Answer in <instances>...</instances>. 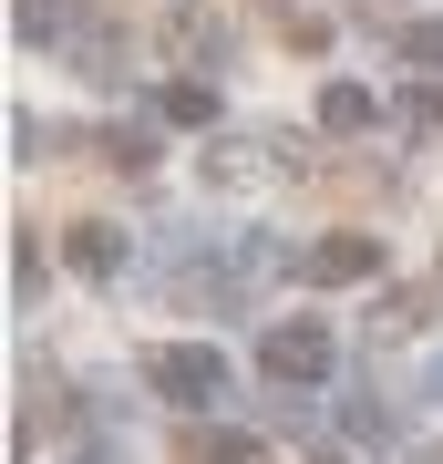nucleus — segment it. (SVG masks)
Masks as SVG:
<instances>
[{
	"mask_svg": "<svg viewBox=\"0 0 443 464\" xmlns=\"http://www.w3.org/2000/svg\"><path fill=\"white\" fill-rule=\"evenodd\" d=\"M227 351L217 341H155L145 351V392L155 402H176V413H217V402H227Z\"/></svg>",
	"mask_w": 443,
	"mask_h": 464,
	"instance_id": "f257e3e1",
	"label": "nucleus"
},
{
	"mask_svg": "<svg viewBox=\"0 0 443 464\" xmlns=\"http://www.w3.org/2000/svg\"><path fill=\"white\" fill-rule=\"evenodd\" d=\"M258 372L279 382V392H320V382L341 372V331H330V320H268L258 331Z\"/></svg>",
	"mask_w": 443,
	"mask_h": 464,
	"instance_id": "f03ea898",
	"label": "nucleus"
},
{
	"mask_svg": "<svg viewBox=\"0 0 443 464\" xmlns=\"http://www.w3.org/2000/svg\"><path fill=\"white\" fill-rule=\"evenodd\" d=\"M310 289H361V279H381V237H361V227H341V237H310V248L289 258Z\"/></svg>",
	"mask_w": 443,
	"mask_h": 464,
	"instance_id": "7ed1b4c3",
	"label": "nucleus"
},
{
	"mask_svg": "<svg viewBox=\"0 0 443 464\" xmlns=\"http://www.w3.org/2000/svg\"><path fill=\"white\" fill-rule=\"evenodd\" d=\"M155 42H165V63H176V72H217V63H227V21H217L207 0H176Z\"/></svg>",
	"mask_w": 443,
	"mask_h": 464,
	"instance_id": "20e7f679",
	"label": "nucleus"
},
{
	"mask_svg": "<svg viewBox=\"0 0 443 464\" xmlns=\"http://www.w3.org/2000/svg\"><path fill=\"white\" fill-rule=\"evenodd\" d=\"M63 258H72V279H93V289H124V268H134V248H124L114 217H82V227L63 237Z\"/></svg>",
	"mask_w": 443,
	"mask_h": 464,
	"instance_id": "39448f33",
	"label": "nucleus"
},
{
	"mask_svg": "<svg viewBox=\"0 0 443 464\" xmlns=\"http://www.w3.org/2000/svg\"><path fill=\"white\" fill-rule=\"evenodd\" d=\"M11 32L32 52H72L82 32H93V0H11Z\"/></svg>",
	"mask_w": 443,
	"mask_h": 464,
	"instance_id": "423d86ee",
	"label": "nucleus"
},
{
	"mask_svg": "<svg viewBox=\"0 0 443 464\" xmlns=\"http://www.w3.org/2000/svg\"><path fill=\"white\" fill-rule=\"evenodd\" d=\"M176 464H258V433H237V423H186Z\"/></svg>",
	"mask_w": 443,
	"mask_h": 464,
	"instance_id": "0eeeda50",
	"label": "nucleus"
},
{
	"mask_svg": "<svg viewBox=\"0 0 443 464\" xmlns=\"http://www.w3.org/2000/svg\"><path fill=\"white\" fill-rule=\"evenodd\" d=\"M371 124H381L371 83H320V134H371Z\"/></svg>",
	"mask_w": 443,
	"mask_h": 464,
	"instance_id": "6e6552de",
	"label": "nucleus"
},
{
	"mask_svg": "<svg viewBox=\"0 0 443 464\" xmlns=\"http://www.w3.org/2000/svg\"><path fill=\"white\" fill-rule=\"evenodd\" d=\"M155 124H217V83L207 72H176V83L155 93Z\"/></svg>",
	"mask_w": 443,
	"mask_h": 464,
	"instance_id": "1a4fd4ad",
	"label": "nucleus"
},
{
	"mask_svg": "<svg viewBox=\"0 0 443 464\" xmlns=\"http://www.w3.org/2000/svg\"><path fill=\"white\" fill-rule=\"evenodd\" d=\"M124 52H134V42L114 32V21H93V32L72 42V63H82V83H124Z\"/></svg>",
	"mask_w": 443,
	"mask_h": 464,
	"instance_id": "9d476101",
	"label": "nucleus"
},
{
	"mask_svg": "<svg viewBox=\"0 0 443 464\" xmlns=\"http://www.w3.org/2000/svg\"><path fill=\"white\" fill-rule=\"evenodd\" d=\"M93 145H103V166H124V176H145V166H155V124H103Z\"/></svg>",
	"mask_w": 443,
	"mask_h": 464,
	"instance_id": "9b49d317",
	"label": "nucleus"
},
{
	"mask_svg": "<svg viewBox=\"0 0 443 464\" xmlns=\"http://www.w3.org/2000/svg\"><path fill=\"white\" fill-rule=\"evenodd\" d=\"M392 63L402 72H443V21H402V32H392Z\"/></svg>",
	"mask_w": 443,
	"mask_h": 464,
	"instance_id": "f8f14e48",
	"label": "nucleus"
},
{
	"mask_svg": "<svg viewBox=\"0 0 443 464\" xmlns=\"http://www.w3.org/2000/svg\"><path fill=\"white\" fill-rule=\"evenodd\" d=\"M341 423H351V444H381V454L402 444V423L381 413V392H351V413H341Z\"/></svg>",
	"mask_w": 443,
	"mask_h": 464,
	"instance_id": "ddd939ff",
	"label": "nucleus"
},
{
	"mask_svg": "<svg viewBox=\"0 0 443 464\" xmlns=\"http://www.w3.org/2000/svg\"><path fill=\"white\" fill-rule=\"evenodd\" d=\"M32 289H42V227H11V299L32 310Z\"/></svg>",
	"mask_w": 443,
	"mask_h": 464,
	"instance_id": "4468645a",
	"label": "nucleus"
},
{
	"mask_svg": "<svg viewBox=\"0 0 443 464\" xmlns=\"http://www.w3.org/2000/svg\"><path fill=\"white\" fill-rule=\"evenodd\" d=\"M402 124H412V134H443V93L412 83V93H402Z\"/></svg>",
	"mask_w": 443,
	"mask_h": 464,
	"instance_id": "2eb2a0df",
	"label": "nucleus"
},
{
	"mask_svg": "<svg viewBox=\"0 0 443 464\" xmlns=\"http://www.w3.org/2000/svg\"><path fill=\"white\" fill-rule=\"evenodd\" d=\"M351 11H361V21H381V11H402V0H351Z\"/></svg>",
	"mask_w": 443,
	"mask_h": 464,
	"instance_id": "dca6fc26",
	"label": "nucleus"
},
{
	"mask_svg": "<svg viewBox=\"0 0 443 464\" xmlns=\"http://www.w3.org/2000/svg\"><path fill=\"white\" fill-rule=\"evenodd\" d=\"M433 402H443V362H433Z\"/></svg>",
	"mask_w": 443,
	"mask_h": 464,
	"instance_id": "f3484780",
	"label": "nucleus"
},
{
	"mask_svg": "<svg viewBox=\"0 0 443 464\" xmlns=\"http://www.w3.org/2000/svg\"><path fill=\"white\" fill-rule=\"evenodd\" d=\"M82 464H103V454H82Z\"/></svg>",
	"mask_w": 443,
	"mask_h": 464,
	"instance_id": "a211bd4d",
	"label": "nucleus"
}]
</instances>
